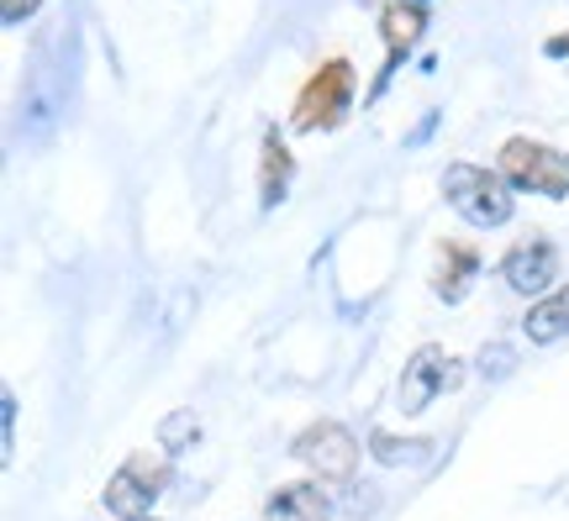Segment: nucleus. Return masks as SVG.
<instances>
[{
  "instance_id": "423d86ee",
  "label": "nucleus",
  "mask_w": 569,
  "mask_h": 521,
  "mask_svg": "<svg viewBox=\"0 0 569 521\" xmlns=\"http://www.w3.org/2000/svg\"><path fill=\"white\" fill-rule=\"evenodd\" d=\"M501 280L517 290V295H532V301H543L559 280V248L549 238H522L511 242V253L501 259Z\"/></svg>"
},
{
  "instance_id": "7ed1b4c3",
  "label": "nucleus",
  "mask_w": 569,
  "mask_h": 521,
  "mask_svg": "<svg viewBox=\"0 0 569 521\" xmlns=\"http://www.w3.org/2000/svg\"><path fill=\"white\" fill-rule=\"evenodd\" d=\"M501 174H507L511 190H532V196H549V201H565L569 196V153H559L549 142L507 138Z\"/></svg>"
},
{
  "instance_id": "a211bd4d",
  "label": "nucleus",
  "mask_w": 569,
  "mask_h": 521,
  "mask_svg": "<svg viewBox=\"0 0 569 521\" xmlns=\"http://www.w3.org/2000/svg\"><path fill=\"white\" fill-rule=\"evenodd\" d=\"M543 53H549V59H569V32H553V38L543 42Z\"/></svg>"
},
{
  "instance_id": "9b49d317",
  "label": "nucleus",
  "mask_w": 569,
  "mask_h": 521,
  "mask_svg": "<svg viewBox=\"0 0 569 521\" xmlns=\"http://www.w3.org/2000/svg\"><path fill=\"white\" fill-rule=\"evenodd\" d=\"M290 174H296V159H290V148H284L280 127H269L264 132V163H259V206H264V211H274V206L284 201Z\"/></svg>"
},
{
  "instance_id": "ddd939ff",
  "label": "nucleus",
  "mask_w": 569,
  "mask_h": 521,
  "mask_svg": "<svg viewBox=\"0 0 569 521\" xmlns=\"http://www.w3.org/2000/svg\"><path fill=\"white\" fill-rule=\"evenodd\" d=\"M201 442V421H196V411H169L159 427V448L174 459V453H184V448H196Z\"/></svg>"
},
{
  "instance_id": "aec40b11",
  "label": "nucleus",
  "mask_w": 569,
  "mask_h": 521,
  "mask_svg": "<svg viewBox=\"0 0 569 521\" xmlns=\"http://www.w3.org/2000/svg\"><path fill=\"white\" fill-rule=\"evenodd\" d=\"M411 6H422V0H411Z\"/></svg>"
},
{
  "instance_id": "4468645a",
  "label": "nucleus",
  "mask_w": 569,
  "mask_h": 521,
  "mask_svg": "<svg viewBox=\"0 0 569 521\" xmlns=\"http://www.w3.org/2000/svg\"><path fill=\"white\" fill-rule=\"evenodd\" d=\"M422 448H432V442H407V438H390V432H369V453H375V463H386V469H396V463H411Z\"/></svg>"
},
{
  "instance_id": "6e6552de",
  "label": "nucleus",
  "mask_w": 569,
  "mask_h": 521,
  "mask_svg": "<svg viewBox=\"0 0 569 521\" xmlns=\"http://www.w3.org/2000/svg\"><path fill=\"white\" fill-rule=\"evenodd\" d=\"M448 384H453L448 353L438 342H422L407 359V369H401V411H427V405L438 401V390H448Z\"/></svg>"
},
{
  "instance_id": "20e7f679",
  "label": "nucleus",
  "mask_w": 569,
  "mask_h": 521,
  "mask_svg": "<svg viewBox=\"0 0 569 521\" xmlns=\"http://www.w3.org/2000/svg\"><path fill=\"white\" fill-rule=\"evenodd\" d=\"M163 484H169V459L153 453V448H142L132 459L106 480V511L117 521H138L153 511V501L163 495Z\"/></svg>"
},
{
  "instance_id": "39448f33",
  "label": "nucleus",
  "mask_w": 569,
  "mask_h": 521,
  "mask_svg": "<svg viewBox=\"0 0 569 521\" xmlns=\"http://www.w3.org/2000/svg\"><path fill=\"white\" fill-rule=\"evenodd\" d=\"M290 453L317 474V484H343L359 469V438L348 432L343 421H311L306 432H296Z\"/></svg>"
},
{
  "instance_id": "6ab92c4d",
  "label": "nucleus",
  "mask_w": 569,
  "mask_h": 521,
  "mask_svg": "<svg viewBox=\"0 0 569 521\" xmlns=\"http://www.w3.org/2000/svg\"><path fill=\"white\" fill-rule=\"evenodd\" d=\"M138 521H153V517H138Z\"/></svg>"
},
{
  "instance_id": "f03ea898",
  "label": "nucleus",
  "mask_w": 569,
  "mask_h": 521,
  "mask_svg": "<svg viewBox=\"0 0 569 521\" xmlns=\"http://www.w3.org/2000/svg\"><path fill=\"white\" fill-rule=\"evenodd\" d=\"M353 63L348 59H327L311 80H306V90L296 96V117H290V127L296 132H332L338 121L348 117V106H353Z\"/></svg>"
},
{
  "instance_id": "f8f14e48",
  "label": "nucleus",
  "mask_w": 569,
  "mask_h": 521,
  "mask_svg": "<svg viewBox=\"0 0 569 521\" xmlns=\"http://www.w3.org/2000/svg\"><path fill=\"white\" fill-rule=\"evenodd\" d=\"M475 269H480L475 248H465V242H443V248H438V274H432V290H438L448 305L465 301L469 280H475Z\"/></svg>"
},
{
  "instance_id": "f3484780",
  "label": "nucleus",
  "mask_w": 569,
  "mask_h": 521,
  "mask_svg": "<svg viewBox=\"0 0 569 521\" xmlns=\"http://www.w3.org/2000/svg\"><path fill=\"white\" fill-rule=\"evenodd\" d=\"M0 417H6V448H17V395L0 401Z\"/></svg>"
},
{
  "instance_id": "1a4fd4ad",
  "label": "nucleus",
  "mask_w": 569,
  "mask_h": 521,
  "mask_svg": "<svg viewBox=\"0 0 569 521\" xmlns=\"http://www.w3.org/2000/svg\"><path fill=\"white\" fill-rule=\"evenodd\" d=\"M264 521H332V501L317 480L301 484H280L264 505Z\"/></svg>"
},
{
  "instance_id": "0eeeda50",
  "label": "nucleus",
  "mask_w": 569,
  "mask_h": 521,
  "mask_svg": "<svg viewBox=\"0 0 569 521\" xmlns=\"http://www.w3.org/2000/svg\"><path fill=\"white\" fill-rule=\"evenodd\" d=\"M427 32V6H411V0H390L386 11H380V38H386V69H380V80L369 96H380L390 80H396V69L407 63V53L422 42Z\"/></svg>"
},
{
  "instance_id": "9d476101",
  "label": "nucleus",
  "mask_w": 569,
  "mask_h": 521,
  "mask_svg": "<svg viewBox=\"0 0 569 521\" xmlns=\"http://www.w3.org/2000/svg\"><path fill=\"white\" fill-rule=\"evenodd\" d=\"M522 332H528L532 348H553V342L569 338V284L549 290L543 301L528 305V317H522Z\"/></svg>"
},
{
  "instance_id": "dca6fc26",
  "label": "nucleus",
  "mask_w": 569,
  "mask_h": 521,
  "mask_svg": "<svg viewBox=\"0 0 569 521\" xmlns=\"http://www.w3.org/2000/svg\"><path fill=\"white\" fill-rule=\"evenodd\" d=\"M32 11H38V0H0V21H6V27H17V21H27Z\"/></svg>"
},
{
  "instance_id": "2eb2a0df",
  "label": "nucleus",
  "mask_w": 569,
  "mask_h": 521,
  "mask_svg": "<svg viewBox=\"0 0 569 521\" xmlns=\"http://www.w3.org/2000/svg\"><path fill=\"white\" fill-rule=\"evenodd\" d=\"M511 363H517V353H511L507 342H486V348L475 353V369H480L486 380H507V374H511Z\"/></svg>"
},
{
  "instance_id": "f257e3e1",
  "label": "nucleus",
  "mask_w": 569,
  "mask_h": 521,
  "mask_svg": "<svg viewBox=\"0 0 569 521\" xmlns=\"http://www.w3.org/2000/svg\"><path fill=\"white\" fill-rule=\"evenodd\" d=\"M443 196L469 227H507L511 211H517L507 174L501 169H480V163H448Z\"/></svg>"
}]
</instances>
